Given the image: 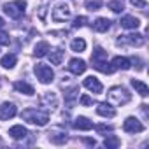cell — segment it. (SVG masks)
Here are the masks:
<instances>
[{"label": "cell", "mask_w": 149, "mask_h": 149, "mask_svg": "<svg viewBox=\"0 0 149 149\" xmlns=\"http://www.w3.org/2000/svg\"><path fill=\"white\" fill-rule=\"evenodd\" d=\"M79 102H81L83 105H91V104H93V98L88 97V95H83V97L79 98Z\"/></svg>", "instance_id": "obj_34"}, {"label": "cell", "mask_w": 149, "mask_h": 149, "mask_svg": "<svg viewBox=\"0 0 149 149\" xmlns=\"http://www.w3.org/2000/svg\"><path fill=\"white\" fill-rule=\"evenodd\" d=\"M86 23H88V18H86V16H77L76 19H74L72 26H74V28H81V26H84Z\"/></svg>", "instance_id": "obj_32"}, {"label": "cell", "mask_w": 149, "mask_h": 149, "mask_svg": "<svg viewBox=\"0 0 149 149\" xmlns=\"http://www.w3.org/2000/svg\"><path fill=\"white\" fill-rule=\"evenodd\" d=\"M146 42V37L142 33H130V35H119V39L116 40L118 46H133V47H140Z\"/></svg>", "instance_id": "obj_6"}, {"label": "cell", "mask_w": 149, "mask_h": 149, "mask_svg": "<svg viewBox=\"0 0 149 149\" xmlns=\"http://www.w3.org/2000/svg\"><path fill=\"white\" fill-rule=\"evenodd\" d=\"M97 114L102 116V118H114L116 116V111H114V107L109 102H102V104L97 105Z\"/></svg>", "instance_id": "obj_14"}, {"label": "cell", "mask_w": 149, "mask_h": 149, "mask_svg": "<svg viewBox=\"0 0 149 149\" xmlns=\"http://www.w3.org/2000/svg\"><path fill=\"white\" fill-rule=\"evenodd\" d=\"M130 84H132V88H135V91H137L140 97H147V95H149V88H147L146 83H142V81H139V79H132Z\"/></svg>", "instance_id": "obj_22"}, {"label": "cell", "mask_w": 149, "mask_h": 149, "mask_svg": "<svg viewBox=\"0 0 149 149\" xmlns=\"http://www.w3.org/2000/svg\"><path fill=\"white\" fill-rule=\"evenodd\" d=\"M70 49L72 51H76V53H83L84 49H86V40L84 39H74L72 42H70Z\"/></svg>", "instance_id": "obj_27"}, {"label": "cell", "mask_w": 149, "mask_h": 149, "mask_svg": "<svg viewBox=\"0 0 149 149\" xmlns=\"http://www.w3.org/2000/svg\"><path fill=\"white\" fill-rule=\"evenodd\" d=\"M40 102H42L44 107H47V109H54V107L58 105V97H56V93H53V91H46V93L42 95Z\"/></svg>", "instance_id": "obj_15"}, {"label": "cell", "mask_w": 149, "mask_h": 149, "mask_svg": "<svg viewBox=\"0 0 149 149\" xmlns=\"http://www.w3.org/2000/svg\"><path fill=\"white\" fill-rule=\"evenodd\" d=\"M72 125H74V128H76V130H83V132H88V130H91V128H93V123H91L88 118H84V116L76 118Z\"/></svg>", "instance_id": "obj_18"}, {"label": "cell", "mask_w": 149, "mask_h": 149, "mask_svg": "<svg viewBox=\"0 0 149 149\" xmlns=\"http://www.w3.org/2000/svg\"><path fill=\"white\" fill-rule=\"evenodd\" d=\"M49 44L46 42V40H40V42H37L35 44V47H33V54L37 56V58H42V56H46L47 53H49Z\"/></svg>", "instance_id": "obj_23"}, {"label": "cell", "mask_w": 149, "mask_h": 149, "mask_svg": "<svg viewBox=\"0 0 149 149\" xmlns=\"http://www.w3.org/2000/svg\"><path fill=\"white\" fill-rule=\"evenodd\" d=\"M46 9H47L46 6H42V7H40V18H44V14H46Z\"/></svg>", "instance_id": "obj_36"}, {"label": "cell", "mask_w": 149, "mask_h": 149, "mask_svg": "<svg viewBox=\"0 0 149 149\" xmlns=\"http://www.w3.org/2000/svg\"><path fill=\"white\" fill-rule=\"evenodd\" d=\"M14 90H16L18 93L28 95V97H32V95L35 93L33 86H32V84H28V83H25V81H16V83H14Z\"/></svg>", "instance_id": "obj_20"}, {"label": "cell", "mask_w": 149, "mask_h": 149, "mask_svg": "<svg viewBox=\"0 0 149 149\" xmlns=\"http://www.w3.org/2000/svg\"><path fill=\"white\" fill-rule=\"evenodd\" d=\"M121 26L126 30H137L140 26V19L135 16H123L121 18Z\"/></svg>", "instance_id": "obj_17"}, {"label": "cell", "mask_w": 149, "mask_h": 149, "mask_svg": "<svg viewBox=\"0 0 149 149\" xmlns=\"http://www.w3.org/2000/svg\"><path fill=\"white\" fill-rule=\"evenodd\" d=\"M130 2H132V6H135L139 9H146L147 7V0H130Z\"/></svg>", "instance_id": "obj_33"}, {"label": "cell", "mask_w": 149, "mask_h": 149, "mask_svg": "<svg viewBox=\"0 0 149 149\" xmlns=\"http://www.w3.org/2000/svg\"><path fill=\"white\" fill-rule=\"evenodd\" d=\"M0 84H2V81H0Z\"/></svg>", "instance_id": "obj_38"}, {"label": "cell", "mask_w": 149, "mask_h": 149, "mask_svg": "<svg viewBox=\"0 0 149 149\" xmlns=\"http://www.w3.org/2000/svg\"><path fill=\"white\" fill-rule=\"evenodd\" d=\"M18 114V107L13 102H4L0 105V119L2 121H9Z\"/></svg>", "instance_id": "obj_9"}, {"label": "cell", "mask_w": 149, "mask_h": 149, "mask_svg": "<svg viewBox=\"0 0 149 149\" xmlns=\"http://www.w3.org/2000/svg\"><path fill=\"white\" fill-rule=\"evenodd\" d=\"M83 142H84V144H88V146H97V142H95L93 139H83Z\"/></svg>", "instance_id": "obj_35"}, {"label": "cell", "mask_w": 149, "mask_h": 149, "mask_svg": "<svg viewBox=\"0 0 149 149\" xmlns=\"http://www.w3.org/2000/svg\"><path fill=\"white\" fill-rule=\"evenodd\" d=\"M70 14H72V11H70V7H68L67 4H56V6L53 7L51 18H53V21L61 23V21H67V19L70 18Z\"/></svg>", "instance_id": "obj_7"}, {"label": "cell", "mask_w": 149, "mask_h": 149, "mask_svg": "<svg viewBox=\"0 0 149 149\" xmlns=\"http://www.w3.org/2000/svg\"><path fill=\"white\" fill-rule=\"evenodd\" d=\"M4 25H6V23H4V19L0 18V28H4Z\"/></svg>", "instance_id": "obj_37"}, {"label": "cell", "mask_w": 149, "mask_h": 149, "mask_svg": "<svg viewBox=\"0 0 149 149\" xmlns=\"http://www.w3.org/2000/svg\"><path fill=\"white\" fill-rule=\"evenodd\" d=\"M86 68H88V65H86V61L81 60V58H72V60L68 61V70H70L72 74H76V76L84 74Z\"/></svg>", "instance_id": "obj_11"}, {"label": "cell", "mask_w": 149, "mask_h": 149, "mask_svg": "<svg viewBox=\"0 0 149 149\" xmlns=\"http://www.w3.org/2000/svg\"><path fill=\"white\" fill-rule=\"evenodd\" d=\"M49 61L53 63V65H60L61 63V60H63V49H60V47H56V49H49Z\"/></svg>", "instance_id": "obj_25"}, {"label": "cell", "mask_w": 149, "mask_h": 149, "mask_svg": "<svg viewBox=\"0 0 149 149\" xmlns=\"http://www.w3.org/2000/svg\"><path fill=\"white\" fill-rule=\"evenodd\" d=\"M91 65H93V68H97L102 74H112L114 72L111 63L107 61V51H104L102 47H95V51L91 54Z\"/></svg>", "instance_id": "obj_1"}, {"label": "cell", "mask_w": 149, "mask_h": 149, "mask_svg": "<svg viewBox=\"0 0 149 149\" xmlns=\"http://www.w3.org/2000/svg\"><path fill=\"white\" fill-rule=\"evenodd\" d=\"M107 7H109L112 13H121V11L125 9V6H123V0H111V2L107 4Z\"/></svg>", "instance_id": "obj_28"}, {"label": "cell", "mask_w": 149, "mask_h": 149, "mask_svg": "<svg viewBox=\"0 0 149 149\" xmlns=\"http://www.w3.org/2000/svg\"><path fill=\"white\" fill-rule=\"evenodd\" d=\"M130 100H132V95L123 86H112L107 91V102L111 105H126Z\"/></svg>", "instance_id": "obj_2"}, {"label": "cell", "mask_w": 149, "mask_h": 149, "mask_svg": "<svg viewBox=\"0 0 149 149\" xmlns=\"http://www.w3.org/2000/svg\"><path fill=\"white\" fill-rule=\"evenodd\" d=\"M33 74L37 76V79H39L42 84H49V83H53V79H54L53 68H51L49 65H44V63H37V65L33 67Z\"/></svg>", "instance_id": "obj_5"}, {"label": "cell", "mask_w": 149, "mask_h": 149, "mask_svg": "<svg viewBox=\"0 0 149 149\" xmlns=\"http://www.w3.org/2000/svg\"><path fill=\"white\" fill-rule=\"evenodd\" d=\"M123 130L128 132V133H140V132H144V125H142L137 118L130 116V118L125 119V123H123Z\"/></svg>", "instance_id": "obj_10"}, {"label": "cell", "mask_w": 149, "mask_h": 149, "mask_svg": "<svg viewBox=\"0 0 149 149\" xmlns=\"http://www.w3.org/2000/svg\"><path fill=\"white\" fill-rule=\"evenodd\" d=\"M9 135H11L14 140H21V139H26L30 133H28V130H26L23 125H14V126L9 130Z\"/></svg>", "instance_id": "obj_16"}, {"label": "cell", "mask_w": 149, "mask_h": 149, "mask_svg": "<svg viewBox=\"0 0 149 149\" xmlns=\"http://www.w3.org/2000/svg\"><path fill=\"white\" fill-rule=\"evenodd\" d=\"M4 13L9 16V18H13V19H18V18H21L23 14H25V9H26V4L23 2V0H13V2H7V4H4Z\"/></svg>", "instance_id": "obj_4"}, {"label": "cell", "mask_w": 149, "mask_h": 149, "mask_svg": "<svg viewBox=\"0 0 149 149\" xmlns=\"http://www.w3.org/2000/svg\"><path fill=\"white\" fill-rule=\"evenodd\" d=\"M16 61H18L16 54H14V53H7V54L2 56V60H0V65H2L4 68H14Z\"/></svg>", "instance_id": "obj_24"}, {"label": "cell", "mask_w": 149, "mask_h": 149, "mask_svg": "<svg viewBox=\"0 0 149 149\" xmlns=\"http://www.w3.org/2000/svg\"><path fill=\"white\" fill-rule=\"evenodd\" d=\"M95 130H97V133H98V135H107V133H112V130H114V126H111V125H104V123H100V125H97V126H95Z\"/></svg>", "instance_id": "obj_29"}, {"label": "cell", "mask_w": 149, "mask_h": 149, "mask_svg": "<svg viewBox=\"0 0 149 149\" xmlns=\"http://www.w3.org/2000/svg\"><path fill=\"white\" fill-rule=\"evenodd\" d=\"M93 30L95 32H98V33H105L109 28H111V21L107 19V18H98V19H95L93 21Z\"/></svg>", "instance_id": "obj_19"}, {"label": "cell", "mask_w": 149, "mask_h": 149, "mask_svg": "<svg viewBox=\"0 0 149 149\" xmlns=\"http://www.w3.org/2000/svg\"><path fill=\"white\" fill-rule=\"evenodd\" d=\"M84 88H88L91 93H95V95H100L102 91H104V86H102V83L97 79V77H93V76H90V77H86L84 79Z\"/></svg>", "instance_id": "obj_12"}, {"label": "cell", "mask_w": 149, "mask_h": 149, "mask_svg": "<svg viewBox=\"0 0 149 149\" xmlns=\"http://www.w3.org/2000/svg\"><path fill=\"white\" fill-rule=\"evenodd\" d=\"M111 67H112V70H128L132 67V61L125 56H116V58H112Z\"/></svg>", "instance_id": "obj_13"}, {"label": "cell", "mask_w": 149, "mask_h": 149, "mask_svg": "<svg viewBox=\"0 0 149 149\" xmlns=\"http://www.w3.org/2000/svg\"><path fill=\"white\" fill-rule=\"evenodd\" d=\"M47 139H49V142L61 146V144H65V142L68 140V135H67V132H65L63 128L56 126V128H51V132L47 133Z\"/></svg>", "instance_id": "obj_8"}, {"label": "cell", "mask_w": 149, "mask_h": 149, "mask_svg": "<svg viewBox=\"0 0 149 149\" xmlns=\"http://www.w3.org/2000/svg\"><path fill=\"white\" fill-rule=\"evenodd\" d=\"M9 42H11L9 33H7L4 28H0V46H9Z\"/></svg>", "instance_id": "obj_31"}, {"label": "cell", "mask_w": 149, "mask_h": 149, "mask_svg": "<svg viewBox=\"0 0 149 149\" xmlns=\"http://www.w3.org/2000/svg\"><path fill=\"white\" fill-rule=\"evenodd\" d=\"M77 98H79V88H77V86H72L70 90L65 91V104H67L68 107H72L74 104H76Z\"/></svg>", "instance_id": "obj_21"}, {"label": "cell", "mask_w": 149, "mask_h": 149, "mask_svg": "<svg viewBox=\"0 0 149 149\" xmlns=\"http://www.w3.org/2000/svg\"><path fill=\"white\" fill-rule=\"evenodd\" d=\"M102 7V0H86V9L88 11H98Z\"/></svg>", "instance_id": "obj_30"}, {"label": "cell", "mask_w": 149, "mask_h": 149, "mask_svg": "<svg viewBox=\"0 0 149 149\" xmlns=\"http://www.w3.org/2000/svg\"><path fill=\"white\" fill-rule=\"evenodd\" d=\"M21 119H25L32 125H37V126H46L49 121V114L40 109H25L21 112Z\"/></svg>", "instance_id": "obj_3"}, {"label": "cell", "mask_w": 149, "mask_h": 149, "mask_svg": "<svg viewBox=\"0 0 149 149\" xmlns=\"http://www.w3.org/2000/svg\"><path fill=\"white\" fill-rule=\"evenodd\" d=\"M119 146H121V140L118 137H114V135H107L105 140H104V147L105 149H118Z\"/></svg>", "instance_id": "obj_26"}]
</instances>
